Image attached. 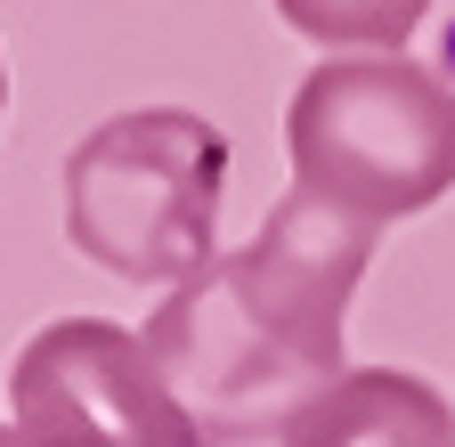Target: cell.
<instances>
[{"instance_id":"obj_5","label":"cell","mask_w":455,"mask_h":447,"mask_svg":"<svg viewBox=\"0 0 455 447\" xmlns=\"http://www.w3.org/2000/svg\"><path fill=\"white\" fill-rule=\"evenodd\" d=\"M276 439L284 447H455V407L407 366H350Z\"/></svg>"},{"instance_id":"obj_3","label":"cell","mask_w":455,"mask_h":447,"mask_svg":"<svg viewBox=\"0 0 455 447\" xmlns=\"http://www.w3.org/2000/svg\"><path fill=\"white\" fill-rule=\"evenodd\" d=\"M228 139L188 106L106 115L66 155V236L123 285H180L220 252Z\"/></svg>"},{"instance_id":"obj_7","label":"cell","mask_w":455,"mask_h":447,"mask_svg":"<svg viewBox=\"0 0 455 447\" xmlns=\"http://www.w3.org/2000/svg\"><path fill=\"white\" fill-rule=\"evenodd\" d=\"M0 447H41V439H25V431H17V423H9V439H0Z\"/></svg>"},{"instance_id":"obj_1","label":"cell","mask_w":455,"mask_h":447,"mask_svg":"<svg viewBox=\"0 0 455 447\" xmlns=\"http://www.w3.org/2000/svg\"><path fill=\"white\" fill-rule=\"evenodd\" d=\"M374 236L382 228L293 188L284 204H268L252 244L212 252L196 276L171 285L139 342L204 447L276 439L333 374H350L341 317L374 260Z\"/></svg>"},{"instance_id":"obj_6","label":"cell","mask_w":455,"mask_h":447,"mask_svg":"<svg viewBox=\"0 0 455 447\" xmlns=\"http://www.w3.org/2000/svg\"><path fill=\"white\" fill-rule=\"evenodd\" d=\"M276 17L317 49H407L431 0H276Z\"/></svg>"},{"instance_id":"obj_2","label":"cell","mask_w":455,"mask_h":447,"mask_svg":"<svg viewBox=\"0 0 455 447\" xmlns=\"http://www.w3.org/2000/svg\"><path fill=\"white\" fill-rule=\"evenodd\" d=\"M293 188L390 228L455 188V90L407 49H341L309 66L284 106Z\"/></svg>"},{"instance_id":"obj_4","label":"cell","mask_w":455,"mask_h":447,"mask_svg":"<svg viewBox=\"0 0 455 447\" xmlns=\"http://www.w3.org/2000/svg\"><path fill=\"white\" fill-rule=\"evenodd\" d=\"M9 423L41 447H204L147 342L106 317H57L17 350Z\"/></svg>"},{"instance_id":"obj_9","label":"cell","mask_w":455,"mask_h":447,"mask_svg":"<svg viewBox=\"0 0 455 447\" xmlns=\"http://www.w3.org/2000/svg\"><path fill=\"white\" fill-rule=\"evenodd\" d=\"M0 439H9V423H0Z\"/></svg>"},{"instance_id":"obj_8","label":"cell","mask_w":455,"mask_h":447,"mask_svg":"<svg viewBox=\"0 0 455 447\" xmlns=\"http://www.w3.org/2000/svg\"><path fill=\"white\" fill-rule=\"evenodd\" d=\"M0 115H9V58H0Z\"/></svg>"}]
</instances>
